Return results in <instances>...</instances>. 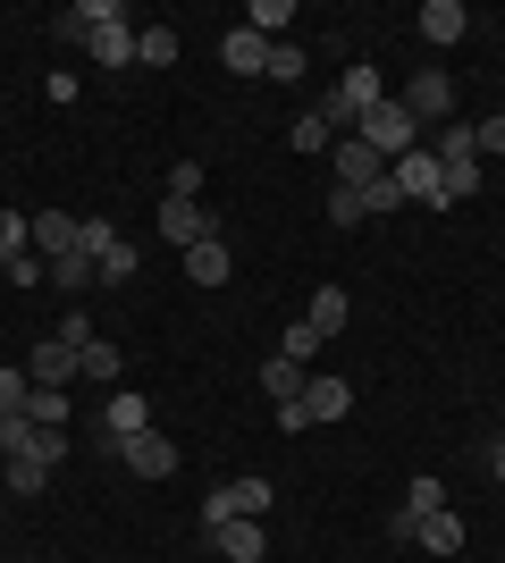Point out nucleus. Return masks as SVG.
<instances>
[{
	"mask_svg": "<svg viewBox=\"0 0 505 563\" xmlns=\"http://www.w3.org/2000/svg\"><path fill=\"white\" fill-rule=\"evenodd\" d=\"M380 101H387L380 68H345V76H337V93L320 101V118H329V135H354V126H362L371 110H380Z\"/></svg>",
	"mask_w": 505,
	"mask_h": 563,
	"instance_id": "1",
	"label": "nucleus"
},
{
	"mask_svg": "<svg viewBox=\"0 0 505 563\" xmlns=\"http://www.w3.org/2000/svg\"><path fill=\"white\" fill-rule=\"evenodd\" d=\"M270 505H278V488H270L262 471H253V479H219V488L202 496V530H219V521H262Z\"/></svg>",
	"mask_w": 505,
	"mask_h": 563,
	"instance_id": "2",
	"label": "nucleus"
},
{
	"mask_svg": "<svg viewBox=\"0 0 505 563\" xmlns=\"http://www.w3.org/2000/svg\"><path fill=\"white\" fill-rule=\"evenodd\" d=\"M354 135H362V143H371V152H380V161H387V168L405 161V152H421V126H413V110H405V101H380V110L362 118Z\"/></svg>",
	"mask_w": 505,
	"mask_h": 563,
	"instance_id": "3",
	"label": "nucleus"
},
{
	"mask_svg": "<svg viewBox=\"0 0 505 563\" xmlns=\"http://www.w3.org/2000/svg\"><path fill=\"white\" fill-rule=\"evenodd\" d=\"M387 177H396V194H405V202H430V211H447V168H438L430 143H421V152H405Z\"/></svg>",
	"mask_w": 505,
	"mask_h": 563,
	"instance_id": "4",
	"label": "nucleus"
},
{
	"mask_svg": "<svg viewBox=\"0 0 505 563\" xmlns=\"http://www.w3.org/2000/svg\"><path fill=\"white\" fill-rule=\"evenodd\" d=\"M144 429H152V404L135 396V387H110V404H101V446L119 454L127 438H144Z\"/></svg>",
	"mask_w": 505,
	"mask_h": 563,
	"instance_id": "5",
	"label": "nucleus"
},
{
	"mask_svg": "<svg viewBox=\"0 0 505 563\" xmlns=\"http://www.w3.org/2000/svg\"><path fill=\"white\" fill-rule=\"evenodd\" d=\"M430 514H447V479H438V471H421V479L405 488V505H396V521H387V539L413 547V530H421Z\"/></svg>",
	"mask_w": 505,
	"mask_h": 563,
	"instance_id": "6",
	"label": "nucleus"
},
{
	"mask_svg": "<svg viewBox=\"0 0 505 563\" xmlns=\"http://www.w3.org/2000/svg\"><path fill=\"white\" fill-rule=\"evenodd\" d=\"M405 110H413V126H447L455 118V85H447V68H421L405 85Z\"/></svg>",
	"mask_w": 505,
	"mask_h": 563,
	"instance_id": "7",
	"label": "nucleus"
},
{
	"mask_svg": "<svg viewBox=\"0 0 505 563\" xmlns=\"http://www.w3.org/2000/svg\"><path fill=\"white\" fill-rule=\"evenodd\" d=\"M304 412H312V429H320V421H345V412H354V378L312 371V378H304Z\"/></svg>",
	"mask_w": 505,
	"mask_h": 563,
	"instance_id": "8",
	"label": "nucleus"
},
{
	"mask_svg": "<svg viewBox=\"0 0 505 563\" xmlns=\"http://www.w3.org/2000/svg\"><path fill=\"white\" fill-rule=\"evenodd\" d=\"M329 168H337V186H371V177H387V161L362 135H337L329 143Z\"/></svg>",
	"mask_w": 505,
	"mask_h": 563,
	"instance_id": "9",
	"label": "nucleus"
},
{
	"mask_svg": "<svg viewBox=\"0 0 505 563\" xmlns=\"http://www.w3.org/2000/svg\"><path fill=\"white\" fill-rule=\"evenodd\" d=\"M161 235L177 244V253H194L202 235H219V219L202 211V202H161Z\"/></svg>",
	"mask_w": 505,
	"mask_h": 563,
	"instance_id": "10",
	"label": "nucleus"
},
{
	"mask_svg": "<svg viewBox=\"0 0 505 563\" xmlns=\"http://www.w3.org/2000/svg\"><path fill=\"white\" fill-rule=\"evenodd\" d=\"M119 463L135 471V479H168V471H177V446H168L161 429H144V438H127V446H119Z\"/></svg>",
	"mask_w": 505,
	"mask_h": 563,
	"instance_id": "11",
	"label": "nucleus"
},
{
	"mask_svg": "<svg viewBox=\"0 0 505 563\" xmlns=\"http://www.w3.org/2000/svg\"><path fill=\"white\" fill-rule=\"evenodd\" d=\"M421 43L430 51H447V43H463V34H472V18H463V0H421Z\"/></svg>",
	"mask_w": 505,
	"mask_h": 563,
	"instance_id": "12",
	"label": "nucleus"
},
{
	"mask_svg": "<svg viewBox=\"0 0 505 563\" xmlns=\"http://www.w3.org/2000/svg\"><path fill=\"white\" fill-rule=\"evenodd\" d=\"M202 539L219 547L228 563H270V539H262V521H219V530H202Z\"/></svg>",
	"mask_w": 505,
	"mask_h": 563,
	"instance_id": "13",
	"label": "nucleus"
},
{
	"mask_svg": "<svg viewBox=\"0 0 505 563\" xmlns=\"http://www.w3.org/2000/svg\"><path fill=\"white\" fill-rule=\"evenodd\" d=\"M25 378H34V387H68V378H85V371H76V345L43 336V345L25 353Z\"/></svg>",
	"mask_w": 505,
	"mask_h": 563,
	"instance_id": "14",
	"label": "nucleus"
},
{
	"mask_svg": "<svg viewBox=\"0 0 505 563\" xmlns=\"http://www.w3.org/2000/svg\"><path fill=\"white\" fill-rule=\"evenodd\" d=\"M85 51H94L101 68H135V25H127V18L94 25V34H85Z\"/></svg>",
	"mask_w": 505,
	"mask_h": 563,
	"instance_id": "15",
	"label": "nucleus"
},
{
	"mask_svg": "<svg viewBox=\"0 0 505 563\" xmlns=\"http://www.w3.org/2000/svg\"><path fill=\"white\" fill-rule=\"evenodd\" d=\"M228 269H237V253H228V235H202L186 253V278L194 286H228Z\"/></svg>",
	"mask_w": 505,
	"mask_h": 563,
	"instance_id": "16",
	"label": "nucleus"
},
{
	"mask_svg": "<svg viewBox=\"0 0 505 563\" xmlns=\"http://www.w3.org/2000/svg\"><path fill=\"white\" fill-rule=\"evenodd\" d=\"M219 59L237 76H270V43L253 34V25H228V43H219Z\"/></svg>",
	"mask_w": 505,
	"mask_h": 563,
	"instance_id": "17",
	"label": "nucleus"
},
{
	"mask_svg": "<svg viewBox=\"0 0 505 563\" xmlns=\"http://www.w3.org/2000/svg\"><path fill=\"white\" fill-rule=\"evenodd\" d=\"M345 320H354V303H345V286H320V295H312V311H304V329H312L320 345H329V336L345 329Z\"/></svg>",
	"mask_w": 505,
	"mask_h": 563,
	"instance_id": "18",
	"label": "nucleus"
},
{
	"mask_svg": "<svg viewBox=\"0 0 505 563\" xmlns=\"http://www.w3.org/2000/svg\"><path fill=\"white\" fill-rule=\"evenodd\" d=\"M413 547H430V555H463V514L447 505V514H430L421 530H413Z\"/></svg>",
	"mask_w": 505,
	"mask_h": 563,
	"instance_id": "19",
	"label": "nucleus"
},
{
	"mask_svg": "<svg viewBox=\"0 0 505 563\" xmlns=\"http://www.w3.org/2000/svg\"><path fill=\"white\" fill-rule=\"evenodd\" d=\"M34 253H43V261L76 253V211H43V219H34Z\"/></svg>",
	"mask_w": 505,
	"mask_h": 563,
	"instance_id": "20",
	"label": "nucleus"
},
{
	"mask_svg": "<svg viewBox=\"0 0 505 563\" xmlns=\"http://www.w3.org/2000/svg\"><path fill=\"white\" fill-rule=\"evenodd\" d=\"M76 371H85V378H101V387H119V371H127V353H119V336H94V345L76 353Z\"/></svg>",
	"mask_w": 505,
	"mask_h": 563,
	"instance_id": "21",
	"label": "nucleus"
},
{
	"mask_svg": "<svg viewBox=\"0 0 505 563\" xmlns=\"http://www.w3.org/2000/svg\"><path fill=\"white\" fill-rule=\"evenodd\" d=\"M0 488H9V496H43V488H51V463H34V454H9V463H0Z\"/></svg>",
	"mask_w": 505,
	"mask_h": 563,
	"instance_id": "22",
	"label": "nucleus"
},
{
	"mask_svg": "<svg viewBox=\"0 0 505 563\" xmlns=\"http://www.w3.org/2000/svg\"><path fill=\"white\" fill-rule=\"evenodd\" d=\"M135 68H177V25H144L135 34Z\"/></svg>",
	"mask_w": 505,
	"mask_h": 563,
	"instance_id": "23",
	"label": "nucleus"
},
{
	"mask_svg": "<svg viewBox=\"0 0 505 563\" xmlns=\"http://www.w3.org/2000/svg\"><path fill=\"white\" fill-rule=\"evenodd\" d=\"M135 269H144V253H135V244H127V235H119V244H110V253L94 261V286H127V278H135Z\"/></svg>",
	"mask_w": 505,
	"mask_h": 563,
	"instance_id": "24",
	"label": "nucleus"
},
{
	"mask_svg": "<svg viewBox=\"0 0 505 563\" xmlns=\"http://www.w3.org/2000/svg\"><path fill=\"white\" fill-rule=\"evenodd\" d=\"M25 421L34 429H68V387H34V396H25Z\"/></svg>",
	"mask_w": 505,
	"mask_h": 563,
	"instance_id": "25",
	"label": "nucleus"
},
{
	"mask_svg": "<svg viewBox=\"0 0 505 563\" xmlns=\"http://www.w3.org/2000/svg\"><path fill=\"white\" fill-rule=\"evenodd\" d=\"M304 362H287V353H278V362H262V387H270V404H287V396H304Z\"/></svg>",
	"mask_w": 505,
	"mask_h": 563,
	"instance_id": "26",
	"label": "nucleus"
},
{
	"mask_svg": "<svg viewBox=\"0 0 505 563\" xmlns=\"http://www.w3.org/2000/svg\"><path fill=\"white\" fill-rule=\"evenodd\" d=\"M25 253H34V219H25V211H0V269L25 261Z\"/></svg>",
	"mask_w": 505,
	"mask_h": 563,
	"instance_id": "27",
	"label": "nucleus"
},
{
	"mask_svg": "<svg viewBox=\"0 0 505 563\" xmlns=\"http://www.w3.org/2000/svg\"><path fill=\"white\" fill-rule=\"evenodd\" d=\"M244 25H253L262 43H278V25H295V0H253V9H244Z\"/></svg>",
	"mask_w": 505,
	"mask_h": 563,
	"instance_id": "28",
	"label": "nucleus"
},
{
	"mask_svg": "<svg viewBox=\"0 0 505 563\" xmlns=\"http://www.w3.org/2000/svg\"><path fill=\"white\" fill-rule=\"evenodd\" d=\"M110 244H119V219H76V253L85 261H101Z\"/></svg>",
	"mask_w": 505,
	"mask_h": 563,
	"instance_id": "29",
	"label": "nucleus"
},
{
	"mask_svg": "<svg viewBox=\"0 0 505 563\" xmlns=\"http://www.w3.org/2000/svg\"><path fill=\"white\" fill-rule=\"evenodd\" d=\"M51 286H59V295H85V286H94V261H85V253H59V261H51Z\"/></svg>",
	"mask_w": 505,
	"mask_h": 563,
	"instance_id": "30",
	"label": "nucleus"
},
{
	"mask_svg": "<svg viewBox=\"0 0 505 563\" xmlns=\"http://www.w3.org/2000/svg\"><path fill=\"white\" fill-rule=\"evenodd\" d=\"M354 194H362V219H387V211H405L396 177H371V186H354Z\"/></svg>",
	"mask_w": 505,
	"mask_h": 563,
	"instance_id": "31",
	"label": "nucleus"
},
{
	"mask_svg": "<svg viewBox=\"0 0 505 563\" xmlns=\"http://www.w3.org/2000/svg\"><path fill=\"white\" fill-rule=\"evenodd\" d=\"M447 168V211H455V202H472V194H481V161H438Z\"/></svg>",
	"mask_w": 505,
	"mask_h": 563,
	"instance_id": "32",
	"label": "nucleus"
},
{
	"mask_svg": "<svg viewBox=\"0 0 505 563\" xmlns=\"http://www.w3.org/2000/svg\"><path fill=\"white\" fill-rule=\"evenodd\" d=\"M25 396H34V378H25V371H0V421H25Z\"/></svg>",
	"mask_w": 505,
	"mask_h": 563,
	"instance_id": "33",
	"label": "nucleus"
},
{
	"mask_svg": "<svg viewBox=\"0 0 505 563\" xmlns=\"http://www.w3.org/2000/svg\"><path fill=\"white\" fill-rule=\"evenodd\" d=\"M287 143H295V152H320V161H329V143H337V135H329V118L312 110V118H295V135H287Z\"/></svg>",
	"mask_w": 505,
	"mask_h": 563,
	"instance_id": "34",
	"label": "nucleus"
},
{
	"mask_svg": "<svg viewBox=\"0 0 505 563\" xmlns=\"http://www.w3.org/2000/svg\"><path fill=\"white\" fill-rule=\"evenodd\" d=\"M168 202H202V161H177V168H168Z\"/></svg>",
	"mask_w": 505,
	"mask_h": 563,
	"instance_id": "35",
	"label": "nucleus"
},
{
	"mask_svg": "<svg viewBox=\"0 0 505 563\" xmlns=\"http://www.w3.org/2000/svg\"><path fill=\"white\" fill-rule=\"evenodd\" d=\"M472 152H481V161H505V118H472Z\"/></svg>",
	"mask_w": 505,
	"mask_h": 563,
	"instance_id": "36",
	"label": "nucleus"
},
{
	"mask_svg": "<svg viewBox=\"0 0 505 563\" xmlns=\"http://www.w3.org/2000/svg\"><path fill=\"white\" fill-rule=\"evenodd\" d=\"M278 353H287V362H304V371H312V362H320V336L304 329V320H295V329L278 336Z\"/></svg>",
	"mask_w": 505,
	"mask_h": 563,
	"instance_id": "37",
	"label": "nucleus"
},
{
	"mask_svg": "<svg viewBox=\"0 0 505 563\" xmlns=\"http://www.w3.org/2000/svg\"><path fill=\"white\" fill-rule=\"evenodd\" d=\"M51 336H59V345H76V353H85V345H94V311H68V320H59V329H51Z\"/></svg>",
	"mask_w": 505,
	"mask_h": 563,
	"instance_id": "38",
	"label": "nucleus"
},
{
	"mask_svg": "<svg viewBox=\"0 0 505 563\" xmlns=\"http://www.w3.org/2000/svg\"><path fill=\"white\" fill-rule=\"evenodd\" d=\"M270 76L295 85V76H304V43H270Z\"/></svg>",
	"mask_w": 505,
	"mask_h": 563,
	"instance_id": "39",
	"label": "nucleus"
},
{
	"mask_svg": "<svg viewBox=\"0 0 505 563\" xmlns=\"http://www.w3.org/2000/svg\"><path fill=\"white\" fill-rule=\"evenodd\" d=\"M329 228H362V194H354V186L329 194Z\"/></svg>",
	"mask_w": 505,
	"mask_h": 563,
	"instance_id": "40",
	"label": "nucleus"
},
{
	"mask_svg": "<svg viewBox=\"0 0 505 563\" xmlns=\"http://www.w3.org/2000/svg\"><path fill=\"white\" fill-rule=\"evenodd\" d=\"M51 278V261L43 253H25V261H9V286H43Z\"/></svg>",
	"mask_w": 505,
	"mask_h": 563,
	"instance_id": "41",
	"label": "nucleus"
},
{
	"mask_svg": "<svg viewBox=\"0 0 505 563\" xmlns=\"http://www.w3.org/2000/svg\"><path fill=\"white\" fill-rule=\"evenodd\" d=\"M278 429H287V438H304V429H312V412H304V396H287V404H278Z\"/></svg>",
	"mask_w": 505,
	"mask_h": 563,
	"instance_id": "42",
	"label": "nucleus"
},
{
	"mask_svg": "<svg viewBox=\"0 0 505 563\" xmlns=\"http://www.w3.org/2000/svg\"><path fill=\"white\" fill-rule=\"evenodd\" d=\"M488 471H497V488H505V438H497V446H488Z\"/></svg>",
	"mask_w": 505,
	"mask_h": 563,
	"instance_id": "43",
	"label": "nucleus"
},
{
	"mask_svg": "<svg viewBox=\"0 0 505 563\" xmlns=\"http://www.w3.org/2000/svg\"><path fill=\"white\" fill-rule=\"evenodd\" d=\"M0 496H9V488H0Z\"/></svg>",
	"mask_w": 505,
	"mask_h": 563,
	"instance_id": "44",
	"label": "nucleus"
}]
</instances>
